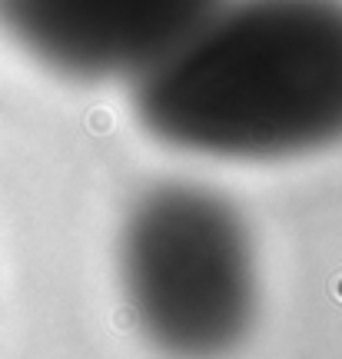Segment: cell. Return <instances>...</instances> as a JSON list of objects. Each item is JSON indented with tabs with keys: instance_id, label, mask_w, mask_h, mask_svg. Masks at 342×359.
Here are the masks:
<instances>
[{
	"instance_id": "1",
	"label": "cell",
	"mask_w": 342,
	"mask_h": 359,
	"mask_svg": "<svg viewBox=\"0 0 342 359\" xmlns=\"http://www.w3.org/2000/svg\"><path fill=\"white\" fill-rule=\"evenodd\" d=\"M170 150L279 163L342 143V0H216L130 83Z\"/></svg>"
},
{
	"instance_id": "2",
	"label": "cell",
	"mask_w": 342,
	"mask_h": 359,
	"mask_svg": "<svg viewBox=\"0 0 342 359\" xmlns=\"http://www.w3.org/2000/svg\"><path fill=\"white\" fill-rule=\"evenodd\" d=\"M120 290L139 336L166 359H226L259 316V259L236 203L193 180L153 183L116 243Z\"/></svg>"
},
{
	"instance_id": "3",
	"label": "cell",
	"mask_w": 342,
	"mask_h": 359,
	"mask_svg": "<svg viewBox=\"0 0 342 359\" xmlns=\"http://www.w3.org/2000/svg\"><path fill=\"white\" fill-rule=\"evenodd\" d=\"M216 0H0V34L76 83H133Z\"/></svg>"
}]
</instances>
